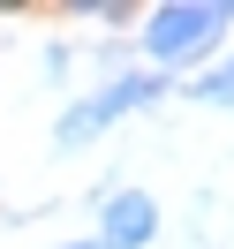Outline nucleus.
Masks as SVG:
<instances>
[{
    "label": "nucleus",
    "instance_id": "nucleus-1",
    "mask_svg": "<svg viewBox=\"0 0 234 249\" xmlns=\"http://www.w3.org/2000/svg\"><path fill=\"white\" fill-rule=\"evenodd\" d=\"M227 23H234V8H159V16L144 23V53H151L159 68L166 61H197Z\"/></svg>",
    "mask_w": 234,
    "mask_h": 249
},
{
    "label": "nucleus",
    "instance_id": "nucleus-2",
    "mask_svg": "<svg viewBox=\"0 0 234 249\" xmlns=\"http://www.w3.org/2000/svg\"><path fill=\"white\" fill-rule=\"evenodd\" d=\"M144 98H151V83L144 76H128V83H113V91H98V98H83L76 113H68L61 121V143H83L91 136V128H106V121H121V106H144Z\"/></svg>",
    "mask_w": 234,
    "mask_h": 249
},
{
    "label": "nucleus",
    "instance_id": "nucleus-3",
    "mask_svg": "<svg viewBox=\"0 0 234 249\" xmlns=\"http://www.w3.org/2000/svg\"><path fill=\"white\" fill-rule=\"evenodd\" d=\"M159 234V204L144 196V189H121V196L106 204V249H144Z\"/></svg>",
    "mask_w": 234,
    "mask_h": 249
},
{
    "label": "nucleus",
    "instance_id": "nucleus-4",
    "mask_svg": "<svg viewBox=\"0 0 234 249\" xmlns=\"http://www.w3.org/2000/svg\"><path fill=\"white\" fill-rule=\"evenodd\" d=\"M197 98H212V106H234V61H227V76H204V83H197Z\"/></svg>",
    "mask_w": 234,
    "mask_h": 249
},
{
    "label": "nucleus",
    "instance_id": "nucleus-5",
    "mask_svg": "<svg viewBox=\"0 0 234 249\" xmlns=\"http://www.w3.org/2000/svg\"><path fill=\"white\" fill-rule=\"evenodd\" d=\"M76 249H98V242H76Z\"/></svg>",
    "mask_w": 234,
    "mask_h": 249
}]
</instances>
